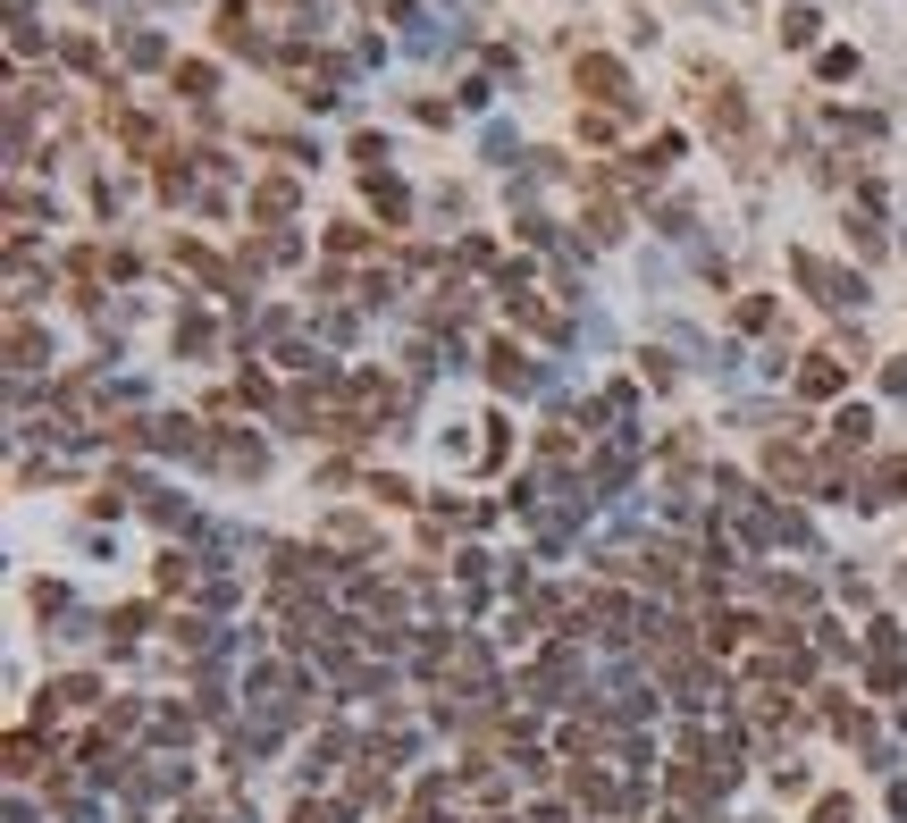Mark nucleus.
Returning a JSON list of instances; mask_svg holds the SVG:
<instances>
[{"mask_svg":"<svg viewBox=\"0 0 907 823\" xmlns=\"http://www.w3.org/2000/svg\"><path fill=\"white\" fill-rule=\"evenodd\" d=\"M244 706H252V723L227 739V764H236V773H244L252 757H269L286 731L303 723V706H312V681H303L294 664H261V672L244 681Z\"/></svg>","mask_w":907,"mask_h":823,"instance_id":"obj_1","label":"nucleus"},{"mask_svg":"<svg viewBox=\"0 0 907 823\" xmlns=\"http://www.w3.org/2000/svg\"><path fill=\"white\" fill-rule=\"evenodd\" d=\"M715 505L731 512V530L748 546H815V530H807V512H790V505H765L740 471H715Z\"/></svg>","mask_w":907,"mask_h":823,"instance_id":"obj_2","label":"nucleus"},{"mask_svg":"<svg viewBox=\"0 0 907 823\" xmlns=\"http://www.w3.org/2000/svg\"><path fill=\"white\" fill-rule=\"evenodd\" d=\"M790 278L807 286L823 312H857V303H866V278L841 269V261H823V253H790Z\"/></svg>","mask_w":907,"mask_h":823,"instance_id":"obj_3","label":"nucleus"},{"mask_svg":"<svg viewBox=\"0 0 907 823\" xmlns=\"http://www.w3.org/2000/svg\"><path fill=\"white\" fill-rule=\"evenodd\" d=\"M496 294H504V312L521 319V328H538L546 345H571V312H555L546 294H530V278H521V269H504V278H496Z\"/></svg>","mask_w":907,"mask_h":823,"instance_id":"obj_4","label":"nucleus"},{"mask_svg":"<svg viewBox=\"0 0 907 823\" xmlns=\"http://www.w3.org/2000/svg\"><path fill=\"white\" fill-rule=\"evenodd\" d=\"M571 798L596 807V815H630V807H639V782H630V764L622 773H614V764H571Z\"/></svg>","mask_w":907,"mask_h":823,"instance_id":"obj_5","label":"nucleus"},{"mask_svg":"<svg viewBox=\"0 0 907 823\" xmlns=\"http://www.w3.org/2000/svg\"><path fill=\"white\" fill-rule=\"evenodd\" d=\"M571 85H580V93L596 101V110H630V67L622 60H605V51H580V60H571Z\"/></svg>","mask_w":907,"mask_h":823,"instance_id":"obj_6","label":"nucleus"},{"mask_svg":"<svg viewBox=\"0 0 907 823\" xmlns=\"http://www.w3.org/2000/svg\"><path fill=\"white\" fill-rule=\"evenodd\" d=\"M866 656H874V664H866L874 697H899V689H907V647H899V622H874V631H866Z\"/></svg>","mask_w":907,"mask_h":823,"instance_id":"obj_7","label":"nucleus"},{"mask_svg":"<svg viewBox=\"0 0 907 823\" xmlns=\"http://www.w3.org/2000/svg\"><path fill=\"white\" fill-rule=\"evenodd\" d=\"M765 479H773L782 496H815V488H823V471L807 463V445H798V438H773V445H765Z\"/></svg>","mask_w":907,"mask_h":823,"instance_id":"obj_8","label":"nucleus"},{"mask_svg":"<svg viewBox=\"0 0 907 823\" xmlns=\"http://www.w3.org/2000/svg\"><path fill=\"white\" fill-rule=\"evenodd\" d=\"M706 127H715L722 143H748V93H740L731 76H715V93H706Z\"/></svg>","mask_w":907,"mask_h":823,"instance_id":"obj_9","label":"nucleus"},{"mask_svg":"<svg viewBox=\"0 0 907 823\" xmlns=\"http://www.w3.org/2000/svg\"><path fill=\"white\" fill-rule=\"evenodd\" d=\"M126 798H186V764L177 757H152V764H126Z\"/></svg>","mask_w":907,"mask_h":823,"instance_id":"obj_10","label":"nucleus"},{"mask_svg":"<svg viewBox=\"0 0 907 823\" xmlns=\"http://www.w3.org/2000/svg\"><path fill=\"white\" fill-rule=\"evenodd\" d=\"M664 790L681 798V807H706V798H715L722 782H715V773H706V757H689V748H681V757L664 764Z\"/></svg>","mask_w":907,"mask_h":823,"instance_id":"obj_11","label":"nucleus"},{"mask_svg":"<svg viewBox=\"0 0 907 823\" xmlns=\"http://www.w3.org/2000/svg\"><path fill=\"white\" fill-rule=\"evenodd\" d=\"M488 379H496L504 395H530V387H538V362L513 345V337H504V345H488Z\"/></svg>","mask_w":907,"mask_h":823,"instance_id":"obj_12","label":"nucleus"},{"mask_svg":"<svg viewBox=\"0 0 907 823\" xmlns=\"http://www.w3.org/2000/svg\"><path fill=\"white\" fill-rule=\"evenodd\" d=\"M211 463H219V471H236V479H261V471H269V445L244 438V429H227V438L211 445Z\"/></svg>","mask_w":907,"mask_h":823,"instance_id":"obj_13","label":"nucleus"},{"mask_svg":"<svg viewBox=\"0 0 907 823\" xmlns=\"http://www.w3.org/2000/svg\"><path fill=\"white\" fill-rule=\"evenodd\" d=\"M294 202H303V193H294V177H261L244 211H252L261 227H286V219H294Z\"/></svg>","mask_w":907,"mask_h":823,"instance_id":"obj_14","label":"nucleus"},{"mask_svg":"<svg viewBox=\"0 0 907 823\" xmlns=\"http://www.w3.org/2000/svg\"><path fill=\"white\" fill-rule=\"evenodd\" d=\"M841 387H848V353H807V362H798V395L823 404V395H841Z\"/></svg>","mask_w":907,"mask_h":823,"instance_id":"obj_15","label":"nucleus"},{"mask_svg":"<svg viewBox=\"0 0 907 823\" xmlns=\"http://www.w3.org/2000/svg\"><path fill=\"white\" fill-rule=\"evenodd\" d=\"M219 42H227V51H244V60H269V42H261V26H252L244 0H227V9H219Z\"/></svg>","mask_w":907,"mask_h":823,"instance_id":"obj_16","label":"nucleus"},{"mask_svg":"<svg viewBox=\"0 0 907 823\" xmlns=\"http://www.w3.org/2000/svg\"><path fill=\"white\" fill-rule=\"evenodd\" d=\"M42 362H51V337H42L34 319H9V370L26 379V370H42Z\"/></svg>","mask_w":907,"mask_h":823,"instance_id":"obj_17","label":"nucleus"},{"mask_svg":"<svg viewBox=\"0 0 907 823\" xmlns=\"http://www.w3.org/2000/svg\"><path fill=\"white\" fill-rule=\"evenodd\" d=\"M899 496H907V454H882L866 471V505H899Z\"/></svg>","mask_w":907,"mask_h":823,"instance_id":"obj_18","label":"nucleus"},{"mask_svg":"<svg viewBox=\"0 0 907 823\" xmlns=\"http://www.w3.org/2000/svg\"><path fill=\"white\" fill-rule=\"evenodd\" d=\"M177 269H193L202 286H219V294H236V269H227L219 253H202V244H177ZM236 303H244V294H236Z\"/></svg>","mask_w":907,"mask_h":823,"instance_id":"obj_19","label":"nucleus"},{"mask_svg":"<svg viewBox=\"0 0 907 823\" xmlns=\"http://www.w3.org/2000/svg\"><path fill=\"white\" fill-rule=\"evenodd\" d=\"M294 253H303V244H294L286 227H269V236H252V244H244V269H286Z\"/></svg>","mask_w":907,"mask_h":823,"instance_id":"obj_20","label":"nucleus"},{"mask_svg":"<svg viewBox=\"0 0 907 823\" xmlns=\"http://www.w3.org/2000/svg\"><path fill=\"white\" fill-rule=\"evenodd\" d=\"M370 211H378V219H387V227H404V219H412V193L395 186L387 168H378V177H370Z\"/></svg>","mask_w":907,"mask_h":823,"instance_id":"obj_21","label":"nucleus"},{"mask_svg":"<svg viewBox=\"0 0 907 823\" xmlns=\"http://www.w3.org/2000/svg\"><path fill=\"white\" fill-rule=\"evenodd\" d=\"M815 34H823L815 9H782V51H815Z\"/></svg>","mask_w":907,"mask_h":823,"instance_id":"obj_22","label":"nucleus"},{"mask_svg":"<svg viewBox=\"0 0 907 823\" xmlns=\"http://www.w3.org/2000/svg\"><path fill=\"white\" fill-rule=\"evenodd\" d=\"M177 93H186V101H211V93H219V67H211V60H186V67H177Z\"/></svg>","mask_w":907,"mask_h":823,"instance_id":"obj_23","label":"nucleus"},{"mask_svg":"<svg viewBox=\"0 0 907 823\" xmlns=\"http://www.w3.org/2000/svg\"><path fill=\"white\" fill-rule=\"evenodd\" d=\"M9 51H17V60H34V51H42V26H34V9H9Z\"/></svg>","mask_w":907,"mask_h":823,"instance_id":"obj_24","label":"nucleus"},{"mask_svg":"<svg viewBox=\"0 0 907 823\" xmlns=\"http://www.w3.org/2000/svg\"><path fill=\"white\" fill-rule=\"evenodd\" d=\"M126 60H135V67H160V60H168V42H160L152 26H135V34H126Z\"/></svg>","mask_w":907,"mask_h":823,"instance_id":"obj_25","label":"nucleus"},{"mask_svg":"<svg viewBox=\"0 0 907 823\" xmlns=\"http://www.w3.org/2000/svg\"><path fill=\"white\" fill-rule=\"evenodd\" d=\"M177 345H186V353H211V345H219V328H211L202 312H186V319H177Z\"/></svg>","mask_w":907,"mask_h":823,"instance_id":"obj_26","label":"nucleus"},{"mask_svg":"<svg viewBox=\"0 0 907 823\" xmlns=\"http://www.w3.org/2000/svg\"><path fill=\"white\" fill-rule=\"evenodd\" d=\"M9 219H17V236H26V227H34V219H51V202H34V193H26V186H17V193H9Z\"/></svg>","mask_w":907,"mask_h":823,"instance_id":"obj_27","label":"nucleus"},{"mask_svg":"<svg viewBox=\"0 0 907 823\" xmlns=\"http://www.w3.org/2000/svg\"><path fill=\"white\" fill-rule=\"evenodd\" d=\"M160 739H168V748H186V739H193V714H186V706H160Z\"/></svg>","mask_w":907,"mask_h":823,"instance_id":"obj_28","label":"nucleus"},{"mask_svg":"<svg viewBox=\"0 0 907 823\" xmlns=\"http://www.w3.org/2000/svg\"><path fill=\"white\" fill-rule=\"evenodd\" d=\"M328 539H337V546H370V521H362V512H337V521H328Z\"/></svg>","mask_w":907,"mask_h":823,"instance_id":"obj_29","label":"nucleus"},{"mask_svg":"<svg viewBox=\"0 0 907 823\" xmlns=\"http://www.w3.org/2000/svg\"><path fill=\"white\" fill-rule=\"evenodd\" d=\"M815 76H823V85H848V76H857V51H823V60H815Z\"/></svg>","mask_w":907,"mask_h":823,"instance_id":"obj_30","label":"nucleus"},{"mask_svg":"<svg viewBox=\"0 0 907 823\" xmlns=\"http://www.w3.org/2000/svg\"><path fill=\"white\" fill-rule=\"evenodd\" d=\"M135 723H143V706H126V697H118V706H101V731H110V739H126Z\"/></svg>","mask_w":907,"mask_h":823,"instance_id":"obj_31","label":"nucleus"},{"mask_svg":"<svg viewBox=\"0 0 907 823\" xmlns=\"http://www.w3.org/2000/svg\"><path fill=\"white\" fill-rule=\"evenodd\" d=\"M773 605H790V613H807V605H815V588H807V580H790V571H782V580H773Z\"/></svg>","mask_w":907,"mask_h":823,"instance_id":"obj_32","label":"nucleus"},{"mask_svg":"<svg viewBox=\"0 0 907 823\" xmlns=\"http://www.w3.org/2000/svg\"><path fill=\"white\" fill-rule=\"evenodd\" d=\"M160 193H168V202H186V193H193V168H186V160H168V168H160Z\"/></svg>","mask_w":907,"mask_h":823,"instance_id":"obj_33","label":"nucleus"},{"mask_svg":"<svg viewBox=\"0 0 907 823\" xmlns=\"http://www.w3.org/2000/svg\"><path fill=\"white\" fill-rule=\"evenodd\" d=\"M143 622H152L143 605H118V613H110V638H135V631H143Z\"/></svg>","mask_w":907,"mask_h":823,"instance_id":"obj_34","label":"nucleus"},{"mask_svg":"<svg viewBox=\"0 0 907 823\" xmlns=\"http://www.w3.org/2000/svg\"><path fill=\"white\" fill-rule=\"evenodd\" d=\"M34 757H51V748H34L26 731H17V739H9V773H34Z\"/></svg>","mask_w":907,"mask_h":823,"instance_id":"obj_35","label":"nucleus"},{"mask_svg":"<svg viewBox=\"0 0 907 823\" xmlns=\"http://www.w3.org/2000/svg\"><path fill=\"white\" fill-rule=\"evenodd\" d=\"M614 127H622V110H589V118H580V135H589V143H605Z\"/></svg>","mask_w":907,"mask_h":823,"instance_id":"obj_36","label":"nucleus"},{"mask_svg":"<svg viewBox=\"0 0 907 823\" xmlns=\"http://www.w3.org/2000/svg\"><path fill=\"white\" fill-rule=\"evenodd\" d=\"M60 60H67V67H101V42H85V34H76V42H60Z\"/></svg>","mask_w":907,"mask_h":823,"instance_id":"obj_37","label":"nucleus"},{"mask_svg":"<svg viewBox=\"0 0 907 823\" xmlns=\"http://www.w3.org/2000/svg\"><path fill=\"white\" fill-rule=\"evenodd\" d=\"M807 823H848V798H841V790H832V798H815V815H807Z\"/></svg>","mask_w":907,"mask_h":823,"instance_id":"obj_38","label":"nucleus"},{"mask_svg":"<svg viewBox=\"0 0 907 823\" xmlns=\"http://www.w3.org/2000/svg\"><path fill=\"white\" fill-rule=\"evenodd\" d=\"M337 815H344V807H319V798H303V807H294L286 823H337Z\"/></svg>","mask_w":907,"mask_h":823,"instance_id":"obj_39","label":"nucleus"},{"mask_svg":"<svg viewBox=\"0 0 907 823\" xmlns=\"http://www.w3.org/2000/svg\"><path fill=\"white\" fill-rule=\"evenodd\" d=\"M882 387H891V395L907 404V362H882Z\"/></svg>","mask_w":907,"mask_h":823,"instance_id":"obj_40","label":"nucleus"},{"mask_svg":"<svg viewBox=\"0 0 907 823\" xmlns=\"http://www.w3.org/2000/svg\"><path fill=\"white\" fill-rule=\"evenodd\" d=\"M530 823H571V807H538V815Z\"/></svg>","mask_w":907,"mask_h":823,"instance_id":"obj_41","label":"nucleus"},{"mask_svg":"<svg viewBox=\"0 0 907 823\" xmlns=\"http://www.w3.org/2000/svg\"><path fill=\"white\" fill-rule=\"evenodd\" d=\"M278 9H294V0H278Z\"/></svg>","mask_w":907,"mask_h":823,"instance_id":"obj_42","label":"nucleus"},{"mask_svg":"<svg viewBox=\"0 0 907 823\" xmlns=\"http://www.w3.org/2000/svg\"><path fill=\"white\" fill-rule=\"evenodd\" d=\"M85 9H93V0H85Z\"/></svg>","mask_w":907,"mask_h":823,"instance_id":"obj_43","label":"nucleus"}]
</instances>
